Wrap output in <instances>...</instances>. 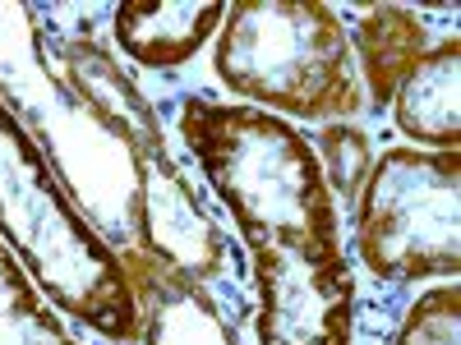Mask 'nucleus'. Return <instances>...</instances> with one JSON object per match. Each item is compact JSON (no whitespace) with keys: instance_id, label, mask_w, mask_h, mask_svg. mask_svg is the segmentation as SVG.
<instances>
[{"instance_id":"6e6552de","label":"nucleus","mask_w":461,"mask_h":345,"mask_svg":"<svg viewBox=\"0 0 461 345\" xmlns=\"http://www.w3.org/2000/svg\"><path fill=\"white\" fill-rule=\"evenodd\" d=\"M221 5H121L111 37L143 69H176L221 28Z\"/></svg>"},{"instance_id":"f03ea898","label":"nucleus","mask_w":461,"mask_h":345,"mask_svg":"<svg viewBox=\"0 0 461 345\" xmlns=\"http://www.w3.org/2000/svg\"><path fill=\"white\" fill-rule=\"evenodd\" d=\"M180 138L254 253L258 345H356V277L314 147L254 106L189 97Z\"/></svg>"},{"instance_id":"1a4fd4ad","label":"nucleus","mask_w":461,"mask_h":345,"mask_svg":"<svg viewBox=\"0 0 461 345\" xmlns=\"http://www.w3.org/2000/svg\"><path fill=\"white\" fill-rule=\"evenodd\" d=\"M346 42H351L356 56H360V69H356L360 88L369 93L374 106L388 111L393 93L415 69V60L434 47V37H429L425 14L402 10V5H369V10H360V19H356Z\"/></svg>"},{"instance_id":"423d86ee","label":"nucleus","mask_w":461,"mask_h":345,"mask_svg":"<svg viewBox=\"0 0 461 345\" xmlns=\"http://www.w3.org/2000/svg\"><path fill=\"white\" fill-rule=\"evenodd\" d=\"M121 267L134 286L143 314V345H236L208 286L189 281L143 253H121Z\"/></svg>"},{"instance_id":"0eeeda50","label":"nucleus","mask_w":461,"mask_h":345,"mask_svg":"<svg viewBox=\"0 0 461 345\" xmlns=\"http://www.w3.org/2000/svg\"><path fill=\"white\" fill-rule=\"evenodd\" d=\"M456 93H461V42L456 37H443V42H434L415 60V69L393 93L388 111L411 138L429 143L438 152H456V129H461Z\"/></svg>"},{"instance_id":"f8f14e48","label":"nucleus","mask_w":461,"mask_h":345,"mask_svg":"<svg viewBox=\"0 0 461 345\" xmlns=\"http://www.w3.org/2000/svg\"><path fill=\"white\" fill-rule=\"evenodd\" d=\"M456 332H461V290L434 286L406 309L393 345H456Z\"/></svg>"},{"instance_id":"9b49d317","label":"nucleus","mask_w":461,"mask_h":345,"mask_svg":"<svg viewBox=\"0 0 461 345\" xmlns=\"http://www.w3.org/2000/svg\"><path fill=\"white\" fill-rule=\"evenodd\" d=\"M314 157H319V166H323L328 194L356 203L360 189H365V180H369V138H365V129L346 125V120L323 125Z\"/></svg>"},{"instance_id":"f257e3e1","label":"nucleus","mask_w":461,"mask_h":345,"mask_svg":"<svg viewBox=\"0 0 461 345\" xmlns=\"http://www.w3.org/2000/svg\"><path fill=\"white\" fill-rule=\"evenodd\" d=\"M0 106L115 258L143 253L199 286L221 272L226 244L158 115L93 37L56 32L28 5H0Z\"/></svg>"},{"instance_id":"20e7f679","label":"nucleus","mask_w":461,"mask_h":345,"mask_svg":"<svg viewBox=\"0 0 461 345\" xmlns=\"http://www.w3.org/2000/svg\"><path fill=\"white\" fill-rule=\"evenodd\" d=\"M217 32V79L236 97L277 111V120L337 125L360 115L351 42L328 5H230Z\"/></svg>"},{"instance_id":"7ed1b4c3","label":"nucleus","mask_w":461,"mask_h":345,"mask_svg":"<svg viewBox=\"0 0 461 345\" xmlns=\"http://www.w3.org/2000/svg\"><path fill=\"white\" fill-rule=\"evenodd\" d=\"M0 240L60 318H74L111 345H134L143 336V314L121 258L79 221L42 152L28 143L5 106H0Z\"/></svg>"},{"instance_id":"39448f33","label":"nucleus","mask_w":461,"mask_h":345,"mask_svg":"<svg viewBox=\"0 0 461 345\" xmlns=\"http://www.w3.org/2000/svg\"><path fill=\"white\" fill-rule=\"evenodd\" d=\"M461 157L383 152L356 199V253L383 281L456 277L461 267Z\"/></svg>"},{"instance_id":"9d476101","label":"nucleus","mask_w":461,"mask_h":345,"mask_svg":"<svg viewBox=\"0 0 461 345\" xmlns=\"http://www.w3.org/2000/svg\"><path fill=\"white\" fill-rule=\"evenodd\" d=\"M0 345H79L0 240Z\"/></svg>"}]
</instances>
